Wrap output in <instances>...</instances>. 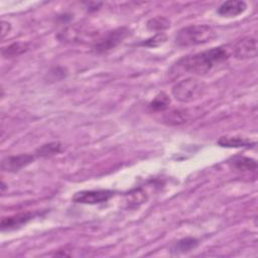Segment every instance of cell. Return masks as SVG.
Segmentation results:
<instances>
[{
	"mask_svg": "<svg viewBox=\"0 0 258 258\" xmlns=\"http://www.w3.org/2000/svg\"><path fill=\"white\" fill-rule=\"evenodd\" d=\"M198 244H199V241L196 238H191V237L182 238L173 245L172 252L174 253L189 252L192 249H195L198 246Z\"/></svg>",
	"mask_w": 258,
	"mask_h": 258,
	"instance_id": "9a60e30c",
	"label": "cell"
},
{
	"mask_svg": "<svg viewBox=\"0 0 258 258\" xmlns=\"http://www.w3.org/2000/svg\"><path fill=\"white\" fill-rule=\"evenodd\" d=\"M28 49H29V43L17 41L3 47L1 50V53H2V56L4 57H13L26 52Z\"/></svg>",
	"mask_w": 258,
	"mask_h": 258,
	"instance_id": "4fadbf2b",
	"label": "cell"
},
{
	"mask_svg": "<svg viewBox=\"0 0 258 258\" xmlns=\"http://www.w3.org/2000/svg\"><path fill=\"white\" fill-rule=\"evenodd\" d=\"M230 53L237 59H250L257 55V41L253 36H244L232 45Z\"/></svg>",
	"mask_w": 258,
	"mask_h": 258,
	"instance_id": "5b68a950",
	"label": "cell"
},
{
	"mask_svg": "<svg viewBox=\"0 0 258 258\" xmlns=\"http://www.w3.org/2000/svg\"><path fill=\"white\" fill-rule=\"evenodd\" d=\"M146 201V195L141 188H134L125 196V202L129 208H138Z\"/></svg>",
	"mask_w": 258,
	"mask_h": 258,
	"instance_id": "5bb4252c",
	"label": "cell"
},
{
	"mask_svg": "<svg viewBox=\"0 0 258 258\" xmlns=\"http://www.w3.org/2000/svg\"><path fill=\"white\" fill-rule=\"evenodd\" d=\"M167 39V36L165 33L163 32H157L156 34H154L153 36L147 38L146 40H144L143 42H141V45H145V46H149V47H156L161 45L162 43H164Z\"/></svg>",
	"mask_w": 258,
	"mask_h": 258,
	"instance_id": "d6986e66",
	"label": "cell"
},
{
	"mask_svg": "<svg viewBox=\"0 0 258 258\" xmlns=\"http://www.w3.org/2000/svg\"><path fill=\"white\" fill-rule=\"evenodd\" d=\"M229 164L231 167L240 171H255L257 169L256 160L243 155H236L231 157L229 159Z\"/></svg>",
	"mask_w": 258,
	"mask_h": 258,
	"instance_id": "8fae6325",
	"label": "cell"
},
{
	"mask_svg": "<svg viewBox=\"0 0 258 258\" xmlns=\"http://www.w3.org/2000/svg\"><path fill=\"white\" fill-rule=\"evenodd\" d=\"M216 31L207 24H194L180 28L174 36L178 46H195L211 42L216 38Z\"/></svg>",
	"mask_w": 258,
	"mask_h": 258,
	"instance_id": "7a4b0ae2",
	"label": "cell"
},
{
	"mask_svg": "<svg viewBox=\"0 0 258 258\" xmlns=\"http://www.w3.org/2000/svg\"><path fill=\"white\" fill-rule=\"evenodd\" d=\"M115 191L110 189H90L81 190L76 192L72 200L77 204L84 205H97L108 202L112 197H114Z\"/></svg>",
	"mask_w": 258,
	"mask_h": 258,
	"instance_id": "8992f818",
	"label": "cell"
},
{
	"mask_svg": "<svg viewBox=\"0 0 258 258\" xmlns=\"http://www.w3.org/2000/svg\"><path fill=\"white\" fill-rule=\"evenodd\" d=\"M128 34L129 30L126 27H119L113 29L111 31H108L106 34H104V36L100 37L98 40H96L92 48L95 52L98 53L106 52L116 47L119 43H121Z\"/></svg>",
	"mask_w": 258,
	"mask_h": 258,
	"instance_id": "277c9868",
	"label": "cell"
},
{
	"mask_svg": "<svg viewBox=\"0 0 258 258\" xmlns=\"http://www.w3.org/2000/svg\"><path fill=\"white\" fill-rule=\"evenodd\" d=\"M189 119V113L187 110L175 109L166 113L163 117V120L168 125H180L187 122Z\"/></svg>",
	"mask_w": 258,
	"mask_h": 258,
	"instance_id": "7c38bea8",
	"label": "cell"
},
{
	"mask_svg": "<svg viewBox=\"0 0 258 258\" xmlns=\"http://www.w3.org/2000/svg\"><path fill=\"white\" fill-rule=\"evenodd\" d=\"M230 55L231 53L228 48L217 46L186 55L178 60V66L189 74L203 76L210 73L217 66L225 62Z\"/></svg>",
	"mask_w": 258,
	"mask_h": 258,
	"instance_id": "6da1fadb",
	"label": "cell"
},
{
	"mask_svg": "<svg viewBox=\"0 0 258 258\" xmlns=\"http://www.w3.org/2000/svg\"><path fill=\"white\" fill-rule=\"evenodd\" d=\"M169 103H170V100L168 96L165 93H159L150 103V107L154 111H164L165 109L168 108Z\"/></svg>",
	"mask_w": 258,
	"mask_h": 258,
	"instance_id": "ac0fdd59",
	"label": "cell"
},
{
	"mask_svg": "<svg viewBox=\"0 0 258 258\" xmlns=\"http://www.w3.org/2000/svg\"><path fill=\"white\" fill-rule=\"evenodd\" d=\"M206 85L197 78H186L173 85L171 94L173 98L181 103H190L204 96Z\"/></svg>",
	"mask_w": 258,
	"mask_h": 258,
	"instance_id": "3957f363",
	"label": "cell"
},
{
	"mask_svg": "<svg viewBox=\"0 0 258 258\" xmlns=\"http://www.w3.org/2000/svg\"><path fill=\"white\" fill-rule=\"evenodd\" d=\"M61 151V144L59 142H50L41 145L35 151V155L39 157H50Z\"/></svg>",
	"mask_w": 258,
	"mask_h": 258,
	"instance_id": "2e32d148",
	"label": "cell"
},
{
	"mask_svg": "<svg viewBox=\"0 0 258 258\" xmlns=\"http://www.w3.org/2000/svg\"><path fill=\"white\" fill-rule=\"evenodd\" d=\"M10 29H11L10 23H8L6 21L1 22V38L2 39L5 37V35H7L9 33Z\"/></svg>",
	"mask_w": 258,
	"mask_h": 258,
	"instance_id": "ffe728a7",
	"label": "cell"
},
{
	"mask_svg": "<svg viewBox=\"0 0 258 258\" xmlns=\"http://www.w3.org/2000/svg\"><path fill=\"white\" fill-rule=\"evenodd\" d=\"M247 9V3L240 0H230L222 3L217 9V13L222 17H236Z\"/></svg>",
	"mask_w": 258,
	"mask_h": 258,
	"instance_id": "ba28073f",
	"label": "cell"
},
{
	"mask_svg": "<svg viewBox=\"0 0 258 258\" xmlns=\"http://www.w3.org/2000/svg\"><path fill=\"white\" fill-rule=\"evenodd\" d=\"M217 144L221 147L228 148H251L255 146V141L241 136H222L218 139Z\"/></svg>",
	"mask_w": 258,
	"mask_h": 258,
	"instance_id": "30bf717a",
	"label": "cell"
},
{
	"mask_svg": "<svg viewBox=\"0 0 258 258\" xmlns=\"http://www.w3.org/2000/svg\"><path fill=\"white\" fill-rule=\"evenodd\" d=\"M146 26L149 30L160 32V31L165 30L170 27V21L164 16H156V17L150 18L147 21Z\"/></svg>",
	"mask_w": 258,
	"mask_h": 258,
	"instance_id": "e0dca14e",
	"label": "cell"
},
{
	"mask_svg": "<svg viewBox=\"0 0 258 258\" xmlns=\"http://www.w3.org/2000/svg\"><path fill=\"white\" fill-rule=\"evenodd\" d=\"M33 160H34V156L32 154H27V153L7 156L2 159L1 168L4 171L16 172L22 169L23 167L27 166L31 162H33Z\"/></svg>",
	"mask_w": 258,
	"mask_h": 258,
	"instance_id": "52a82bcc",
	"label": "cell"
},
{
	"mask_svg": "<svg viewBox=\"0 0 258 258\" xmlns=\"http://www.w3.org/2000/svg\"><path fill=\"white\" fill-rule=\"evenodd\" d=\"M35 214L31 212L27 213H21L10 217H5L1 220V230L2 231H10L17 228L22 227L27 222L32 220L34 218Z\"/></svg>",
	"mask_w": 258,
	"mask_h": 258,
	"instance_id": "9c48e42d",
	"label": "cell"
}]
</instances>
